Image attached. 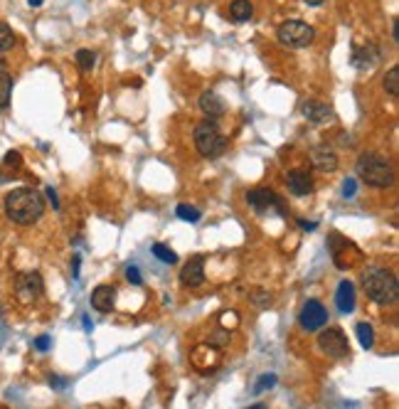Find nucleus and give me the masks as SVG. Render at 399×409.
Segmentation results:
<instances>
[{"instance_id":"nucleus-2","label":"nucleus","mask_w":399,"mask_h":409,"mask_svg":"<svg viewBox=\"0 0 399 409\" xmlns=\"http://www.w3.org/2000/svg\"><path fill=\"white\" fill-rule=\"evenodd\" d=\"M358 178L370 187H389L394 182V168L380 153H363L355 165Z\"/></svg>"},{"instance_id":"nucleus-25","label":"nucleus","mask_w":399,"mask_h":409,"mask_svg":"<svg viewBox=\"0 0 399 409\" xmlns=\"http://www.w3.org/2000/svg\"><path fill=\"white\" fill-rule=\"evenodd\" d=\"M76 65L82 67L84 72H89L96 65V54L91 52V50H79V52H76Z\"/></svg>"},{"instance_id":"nucleus-35","label":"nucleus","mask_w":399,"mask_h":409,"mask_svg":"<svg viewBox=\"0 0 399 409\" xmlns=\"http://www.w3.org/2000/svg\"><path fill=\"white\" fill-rule=\"evenodd\" d=\"M28 3H30V6H35V8L42 6V0H28Z\"/></svg>"},{"instance_id":"nucleus-9","label":"nucleus","mask_w":399,"mask_h":409,"mask_svg":"<svg viewBox=\"0 0 399 409\" xmlns=\"http://www.w3.org/2000/svg\"><path fill=\"white\" fill-rule=\"evenodd\" d=\"M299 323H301V328H303V331H308V333H313V331H321V328L328 323V311H325V306L321 304V301L311 298V301H305L303 308H301Z\"/></svg>"},{"instance_id":"nucleus-12","label":"nucleus","mask_w":399,"mask_h":409,"mask_svg":"<svg viewBox=\"0 0 399 409\" xmlns=\"http://www.w3.org/2000/svg\"><path fill=\"white\" fill-rule=\"evenodd\" d=\"M286 185H288V193L296 195V198H305V195L313 193V178L308 170H291L286 176Z\"/></svg>"},{"instance_id":"nucleus-34","label":"nucleus","mask_w":399,"mask_h":409,"mask_svg":"<svg viewBox=\"0 0 399 409\" xmlns=\"http://www.w3.org/2000/svg\"><path fill=\"white\" fill-rule=\"evenodd\" d=\"M305 6H323V0H303Z\"/></svg>"},{"instance_id":"nucleus-33","label":"nucleus","mask_w":399,"mask_h":409,"mask_svg":"<svg viewBox=\"0 0 399 409\" xmlns=\"http://www.w3.org/2000/svg\"><path fill=\"white\" fill-rule=\"evenodd\" d=\"M299 224H301V227H303V229H316V227H318L316 222H303V220H301Z\"/></svg>"},{"instance_id":"nucleus-28","label":"nucleus","mask_w":399,"mask_h":409,"mask_svg":"<svg viewBox=\"0 0 399 409\" xmlns=\"http://www.w3.org/2000/svg\"><path fill=\"white\" fill-rule=\"evenodd\" d=\"M126 279H129V284H133V286H141L143 284V276H141V271H138V266H129V269H126Z\"/></svg>"},{"instance_id":"nucleus-3","label":"nucleus","mask_w":399,"mask_h":409,"mask_svg":"<svg viewBox=\"0 0 399 409\" xmlns=\"http://www.w3.org/2000/svg\"><path fill=\"white\" fill-rule=\"evenodd\" d=\"M363 286L365 293L380 306H389L397 301L399 296V284L397 276L387 269H370L363 276Z\"/></svg>"},{"instance_id":"nucleus-31","label":"nucleus","mask_w":399,"mask_h":409,"mask_svg":"<svg viewBox=\"0 0 399 409\" xmlns=\"http://www.w3.org/2000/svg\"><path fill=\"white\" fill-rule=\"evenodd\" d=\"M47 198L52 200V204H54V207H59V202H57V193H54L52 187H50V190H47Z\"/></svg>"},{"instance_id":"nucleus-16","label":"nucleus","mask_w":399,"mask_h":409,"mask_svg":"<svg viewBox=\"0 0 399 409\" xmlns=\"http://www.w3.org/2000/svg\"><path fill=\"white\" fill-rule=\"evenodd\" d=\"M200 109H202V114H205L207 118L217 121L224 114V101L217 92H210V89H207V92H202V96H200Z\"/></svg>"},{"instance_id":"nucleus-19","label":"nucleus","mask_w":399,"mask_h":409,"mask_svg":"<svg viewBox=\"0 0 399 409\" xmlns=\"http://www.w3.org/2000/svg\"><path fill=\"white\" fill-rule=\"evenodd\" d=\"M355 333H358V340L365 350H370L372 345H375V331H372L370 323H358V326H355Z\"/></svg>"},{"instance_id":"nucleus-10","label":"nucleus","mask_w":399,"mask_h":409,"mask_svg":"<svg viewBox=\"0 0 399 409\" xmlns=\"http://www.w3.org/2000/svg\"><path fill=\"white\" fill-rule=\"evenodd\" d=\"M202 281H205V259L200 257V254H195V257H190L188 262H185V266H182L180 284L188 289H195V286H200Z\"/></svg>"},{"instance_id":"nucleus-18","label":"nucleus","mask_w":399,"mask_h":409,"mask_svg":"<svg viewBox=\"0 0 399 409\" xmlns=\"http://www.w3.org/2000/svg\"><path fill=\"white\" fill-rule=\"evenodd\" d=\"M229 18L235 20V23H249V20L254 18L252 0H235V3L229 6Z\"/></svg>"},{"instance_id":"nucleus-23","label":"nucleus","mask_w":399,"mask_h":409,"mask_svg":"<svg viewBox=\"0 0 399 409\" xmlns=\"http://www.w3.org/2000/svg\"><path fill=\"white\" fill-rule=\"evenodd\" d=\"M12 45H15V35H12L10 25L0 23V52H8V50H12Z\"/></svg>"},{"instance_id":"nucleus-8","label":"nucleus","mask_w":399,"mask_h":409,"mask_svg":"<svg viewBox=\"0 0 399 409\" xmlns=\"http://www.w3.org/2000/svg\"><path fill=\"white\" fill-rule=\"evenodd\" d=\"M42 291H45V284H42L40 271H25V274H20L18 279H15V296H18V301H23V304L37 301V298L42 296Z\"/></svg>"},{"instance_id":"nucleus-21","label":"nucleus","mask_w":399,"mask_h":409,"mask_svg":"<svg viewBox=\"0 0 399 409\" xmlns=\"http://www.w3.org/2000/svg\"><path fill=\"white\" fill-rule=\"evenodd\" d=\"M175 215L180 217V220H185V222H200V217H202V212L197 210V207H193V204H177Z\"/></svg>"},{"instance_id":"nucleus-7","label":"nucleus","mask_w":399,"mask_h":409,"mask_svg":"<svg viewBox=\"0 0 399 409\" xmlns=\"http://www.w3.org/2000/svg\"><path fill=\"white\" fill-rule=\"evenodd\" d=\"M247 202L254 207L257 215H269V212H279L283 215V202L281 198L271 190V187H257L247 195Z\"/></svg>"},{"instance_id":"nucleus-20","label":"nucleus","mask_w":399,"mask_h":409,"mask_svg":"<svg viewBox=\"0 0 399 409\" xmlns=\"http://www.w3.org/2000/svg\"><path fill=\"white\" fill-rule=\"evenodd\" d=\"M10 94H12V79L8 72L0 70V109H8V104H10Z\"/></svg>"},{"instance_id":"nucleus-29","label":"nucleus","mask_w":399,"mask_h":409,"mask_svg":"<svg viewBox=\"0 0 399 409\" xmlns=\"http://www.w3.org/2000/svg\"><path fill=\"white\" fill-rule=\"evenodd\" d=\"M50 345H52V340H50V335H40V338L35 340V348H37V350H40V353L47 350Z\"/></svg>"},{"instance_id":"nucleus-11","label":"nucleus","mask_w":399,"mask_h":409,"mask_svg":"<svg viewBox=\"0 0 399 409\" xmlns=\"http://www.w3.org/2000/svg\"><path fill=\"white\" fill-rule=\"evenodd\" d=\"M350 62L352 67H358V70H372V67L380 62V47L375 42H367V45H355L352 47V54H350Z\"/></svg>"},{"instance_id":"nucleus-17","label":"nucleus","mask_w":399,"mask_h":409,"mask_svg":"<svg viewBox=\"0 0 399 409\" xmlns=\"http://www.w3.org/2000/svg\"><path fill=\"white\" fill-rule=\"evenodd\" d=\"M335 306L341 313H352L355 311V286L350 281H341V286L335 291Z\"/></svg>"},{"instance_id":"nucleus-26","label":"nucleus","mask_w":399,"mask_h":409,"mask_svg":"<svg viewBox=\"0 0 399 409\" xmlns=\"http://www.w3.org/2000/svg\"><path fill=\"white\" fill-rule=\"evenodd\" d=\"M274 385H276V375H261L259 382H257V387H254V392L261 395V392H266L269 387H274Z\"/></svg>"},{"instance_id":"nucleus-14","label":"nucleus","mask_w":399,"mask_h":409,"mask_svg":"<svg viewBox=\"0 0 399 409\" xmlns=\"http://www.w3.org/2000/svg\"><path fill=\"white\" fill-rule=\"evenodd\" d=\"M311 165L321 173H333L338 168V156L333 153V148L328 146H316L311 151Z\"/></svg>"},{"instance_id":"nucleus-6","label":"nucleus","mask_w":399,"mask_h":409,"mask_svg":"<svg viewBox=\"0 0 399 409\" xmlns=\"http://www.w3.org/2000/svg\"><path fill=\"white\" fill-rule=\"evenodd\" d=\"M318 345H321V350H323L325 355L335 357V360L350 355V343H347V335L343 333L341 328H328V331H323V333L318 335Z\"/></svg>"},{"instance_id":"nucleus-24","label":"nucleus","mask_w":399,"mask_h":409,"mask_svg":"<svg viewBox=\"0 0 399 409\" xmlns=\"http://www.w3.org/2000/svg\"><path fill=\"white\" fill-rule=\"evenodd\" d=\"M153 254H155V259H160L163 264H175L177 262L175 251H173L171 247H165V244H153Z\"/></svg>"},{"instance_id":"nucleus-30","label":"nucleus","mask_w":399,"mask_h":409,"mask_svg":"<svg viewBox=\"0 0 399 409\" xmlns=\"http://www.w3.org/2000/svg\"><path fill=\"white\" fill-rule=\"evenodd\" d=\"M6 163L8 165H20V156H18V151H10L6 156Z\"/></svg>"},{"instance_id":"nucleus-5","label":"nucleus","mask_w":399,"mask_h":409,"mask_svg":"<svg viewBox=\"0 0 399 409\" xmlns=\"http://www.w3.org/2000/svg\"><path fill=\"white\" fill-rule=\"evenodd\" d=\"M279 42L286 47H294V50H301V47H308L316 37V30L311 25L301 23V20H288L279 28Z\"/></svg>"},{"instance_id":"nucleus-4","label":"nucleus","mask_w":399,"mask_h":409,"mask_svg":"<svg viewBox=\"0 0 399 409\" xmlns=\"http://www.w3.org/2000/svg\"><path fill=\"white\" fill-rule=\"evenodd\" d=\"M195 146H197L202 158L215 160L227 151V140H224L217 123L212 121V118H207V121H200L195 126Z\"/></svg>"},{"instance_id":"nucleus-13","label":"nucleus","mask_w":399,"mask_h":409,"mask_svg":"<svg viewBox=\"0 0 399 409\" xmlns=\"http://www.w3.org/2000/svg\"><path fill=\"white\" fill-rule=\"evenodd\" d=\"M303 116L308 118L311 123H330L335 118V112H333V106L323 104V101L311 99V101H305L303 104Z\"/></svg>"},{"instance_id":"nucleus-15","label":"nucleus","mask_w":399,"mask_h":409,"mask_svg":"<svg viewBox=\"0 0 399 409\" xmlns=\"http://www.w3.org/2000/svg\"><path fill=\"white\" fill-rule=\"evenodd\" d=\"M114 304H116V289L114 286H96L91 293V308L99 311V313H111Z\"/></svg>"},{"instance_id":"nucleus-27","label":"nucleus","mask_w":399,"mask_h":409,"mask_svg":"<svg viewBox=\"0 0 399 409\" xmlns=\"http://www.w3.org/2000/svg\"><path fill=\"white\" fill-rule=\"evenodd\" d=\"M355 193H358V182H355V178H347V180L343 182V198L352 200Z\"/></svg>"},{"instance_id":"nucleus-22","label":"nucleus","mask_w":399,"mask_h":409,"mask_svg":"<svg viewBox=\"0 0 399 409\" xmlns=\"http://www.w3.org/2000/svg\"><path fill=\"white\" fill-rule=\"evenodd\" d=\"M385 89H387V94L394 96V99L399 96V67H392V70L387 72V76H385Z\"/></svg>"},{"instance_id":"nucleus-1","label":"nucleus","mask_w":399,"mask_h":409,"mask_svg":"<svg viewBox=\"0 0 399 409\" xmlns=\"http://www.w3.org/2000/svg\"><path fill=\"white\" fill-rule=\"evenodd\" d=\"M6 215L15 224H35L45 215V200L32 187H18V190L8 193Z\"/></svg>"},{"instance_id":"nucleus-32","label":"nucleus","mask_w":399,"mask_h":409,"mask_svg":"<svg viewBox=\"0 0 399 409\" xmlns=\"http://www.w3.org/2000/svg\"><path fill=\"white\" fill-rule=\"evenodd\" d=\"M392 40H394V42H397V40H399V30H397V20H394V23H392Z\"/></svg>"}]
</instances>
